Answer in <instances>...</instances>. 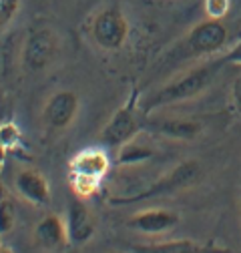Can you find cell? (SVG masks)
Instances as JSON below:
<instances>
[{
  "label": "cell",
  "mask_w": 241,
  "mask_h": 253,
  "mask_svg": "<svg viewBox=\"0 0 241 253\" xmlns=\"http://www.w3.org/2000/svg\"><path fill=\"white\" fill-rule=\"evenodd\" d=\"M221 67H223L221 58H215V60H209L205 65H199L183 75L171 79L169 83H165L155 92H151L147 99L141 101L143 113H151V111H157V109H163L175 103H185V101L199 97L211 84V81L217 77Z\"/></svg>",
  "instance_id": "cell-1"
},
{
  "label": "cell",
  "mask_w": 241,
  "mask_h": 253,
  "mask_svg": "<svg viewBox=\"0 0 241 253\" xmlns=\"http://www.w3.org/2000/svg\"><path fill=\"white\" fill-rule=\"evenodd\" d=\"M143 126H145V121L141 115V103L137 99V92H133L127 99V103L120 109H117L115 115L105 125V129L101 131V141L107 147L119 149L125 143L137 139Z\"/></svg>",
  "instance_id": "cell-2"
},
{
  "label": "cell",
  "mask_w": 241,
  "mask_h": 253,
  "mask_svg": "<svg viewBox=\"0 0 241 253\" xmlns=\"http://www.w3.org/2000/svg\"><path fill=\"white\" fill-rule=\"evenodd\" d=\"M229 33L223 20L205 18L197 22L181 42V56H209L217 54L227 44Z\"/></svg>",
  "instance_id": "cell-3"
},
{
  "label": "cell",
  "mask_w": 241,
  "mask_h": 253,
  "mask_svg": "<svg viewBox=\"0 0 241 253\" xmlns=\"http://www.w3.org/2000/svg\"><path fill=\"white\" fill-rule=\"evenodd\" d=\"M199 177H201V165L197 161H183V163H179L177 167H173L171 173L163 175L155 183H151V187H147L145 191L113 199V203H135V201H141V199L169 195V193H175V191H181V189L191 187Z\"/></svg>",
  "instance_id": "cell-4"
},
{
  "label": "cell",
  "mask_w": 241,
  "mask_h": 253,
  "mask_svg": "<svg viewBox=\"0 0 241 253\" xmlns=\"http://www.w3.org/2000/svg\"><path fill=\"white\" fill-rule=\"evenodd\" d=\"M129 20L119 8H103L90 20V39L103 50H119L127 42Z\"/></svg>",
  "instance_id": "cell-5"
},
{
  "label": "cell",
  "mask_w": 241,
  "mask_h": 253,
  "mask_svg": "<svg viewBox=\"0 0 241 253\" xmlns=\"http://www.w3.org/2000/svg\"><path fill=\"white\" fill-rule=\"evenodd\" d=\"M58 52V37L48 26L33 30L22 46V67L30 73L46 69Z\"/></svg>",
  "instance_id": "cell-6"
},
{
  "label": "cell",
  "mask_w": 241,
  "mask_h": 253,
  "mask_svg": "<svg viewBox=\"0 0 241 253\" xmlns=\"http://www.w3.org/2000/svg\"><path fill=\"white\" fill-rule=\"evenodd\" d=\"M79 97L73 90H58L44 103L42 121L52 131H65L75 123L79 115Z\"/></svg>",
  "instance_id": "cell-7"
},
{
  "label": "cell",
  "mask_w": 241,
  "mask_h": 253,
  "mask_svg": "<svg viewBox=\"0 0 241 253\" xmlns=\"http://www.w3.org/2000/svg\"><path fill=\"white\" fill-rule=\"evenodd\" d=\"M14 189L28 205L46 207L50 203V185L46 177L35 169H22L14 177Z\"/></svg>",
  "instance_id": "cell-8"
},
{
  "label": "cell",
  "mask_w": 241,
  "mask_h": 253,
  "mask_svg": "<svg viewBox=\"0 0 241 253\" xmlns=\"http://www.w3.org/2000/svg\"><path fill=\"white\" fill-rule=\"evenodd\" d=\"M179 223V213L171 209H145L129 217L127 225L145 235H161Z\"/></svg>",
  "instance_id": "cell-9"
},
{
  "label": "cell",
  "mask_w": 241,
  "mask_h": 253,
  "mask_svg": "<svg viewBox=\"0 0 241 253\" xmlns=\"http://www.w3.org/2000/svg\"><path fill=\"white\" fill-rule=\"evenodd\" d=\"M67 229H69V241L73 245H84L95 235V219L93 213L86 207L84 199H75L69 205L67 211Z\"/></svg>",
  "instance_id": "cell-10"
},
{
  "label": "cell",
  "mask_w": 241,
  "mask_h": 253,
  "mask_svg": "<svg viewBox=\"0 0 241 253\" xmlns=\"http://www.w3.org/2000/svg\"><path fill=\"white\" fill-rule=\"evenodd\" d=\"M33 239L37 243V247L52 251V249H60L69 245V229H67V219L58 217V215H46L42 217L39 223L35 225L33 231Z\"/></svg>",
  "instance_id": "cell-11"
},
{
  "label": "cell",
  "mask_w": 241,
  "mask_h": 253,
  "mask_svg": "<svg viewBox=\"0 0 241 253\" xmlns=\"http://www.w3.org/2000/svg\"><path fill=\"white\" fill-rule=\"evenodd\" d=\"M149 125V129L169 139H179V141H191L201 133V123L195 119H185V117H171V119H159Z\"/></svg>",
  "instance_id": "cell-12"
},
{
  "label": "cell",
  "mask_w": 241,
  "mask_h": 253,
  "mask_svg": "<svg viewBox=\"0 0 241 253\" xmlns=\"http://www.w3.org/2000/svg\"><path fill=\"white\" fill-rule=\"evenodd\" d=\"M109 169H111V159L105 153V149H84L71 159V171L84 173L97 179H105Z\"/></svg>",
  "instance_id": "cell-13"
},
{
  "label": "cell",
  "mask_w": 241,
  "mask_h": 253,
  "mask_svg": "<svg viewBox=\"0 0 241 253\" xmlns=\"http://www.w3.org/2000/svg\"><path fill=\"white\" fill-rule=\"evenodd\" d=\"M137 251H147V253H193V251H203V247L191 239H171V241H157L149 245H139Z\"/></svg>",
  "instance_id": "cell-14"
},
{
  "label": "cell",
  "mask_w": 241,
  "mask_h": 253,
  "mask_svg": "<svg viewBox=\"0 0 241 253\" xmlns=\"http://www.w3.org/2000/svg\"><path fill=\"white\" fill-rule=\"evenodd\" d=\"M155 155V149H151L143 143H137L135 139L125 143L123 147H119V157H117V163L120 165H137V163H143L147 159Z\"/></svg>",
  "instance_id": "cell-15"
},
{
  "label": "cell",
  "mask_w": 241,
  "mask_h": 253,
  "mask_svg": "<svg viewBox=\"0 0 241 253\" xmlns=\"http://www.w3.org/2000/svg\"><path fill=\"white\" fill-rule=\"evenodd\" d=\"M101 181L103 179H97V177H90V175H84V173H75L71 171V177H69V183H71V189L75 197L79 199H90L101 187Z\"/></svg>",
  "instance_id": "cell-16"
},
{
  "label": "cell",
  "mask_w": 241,
  "mask_h": 253,
  "mask_svg": "<svg viewBox=\"0 0 241 253\" xmlns=\"http://www.w3.org/2000/svg\"><path fill=\"white\" fill-rule=\"evenodd\" d=\"M16 223V209H14V201L6 195L0 197V237L8 235L12 231Z\"/></svg>",
  "instance_id": "cell-17"
},
{
  "label": "cell",
  "mask_w": 241,
  "mask_h": 253,
  "mask_svg": "<svg viewBox=\"0 0 241 253\" xmlns=\"http://www.w3.org/2000/svg\"><path fill=\"white\" fill-rule=\"evenodd\" d=\"M20 143H22V135H20L18 126L12 121L0 123V145L6 151H14L20 147Z\"/></svg>",
  "instance_id": "cell-18"
},
{
  "label": "cell",
  "mask_w": 241,
  "mask_h": 253,
  "mask_svg": "<svg viewBox=\"0 0 241 253\" xmlns=\"http://www.w3.org/2000/svg\"><path fill=\"white\" fill-rule=\"evenodd\" d=\"M20 0H0V35L12 24L14 16L18 14Z\"/></svg>",
  "instance_id": "cell-19"
},
{
  "label": "cell",
  "mask_w": 241,
  "mask_h": 253,
  "mask_svg": "<svg viewBox=\"0 0 241 253\" xmlns=\"http://www.w3.org/2000/svg\"><path fill=\"white\" fill-rule=\"evenodd\" d=\"M203 6H205L207 18H219V20H223V16L229 12L231 0H203Z\"/></svg>",
  "instance_id": "cell-20"
},
{
  "label": "cell",
  "mask_w": 241,
  "mask_h": 253,
  "mask_svg": "<svg viewBox=\"0 0 241 253\" xmlns=\"http://www.w3.org/2000/svg\"><path fill=\"white\" fill-rule=\"evenodd\" d=\"M219 58H221L223 65H239V67H241V41H239L231 50L223 52Z\"/></svg>",
  "instance_id": "cell-21"
},
{
  "label": "cell",
  "mask_w": 241,
  "mask_h": 253,
  "mask_svg": "<svg viewBox=\"0 0 241 253\" xmlns=\"http://www.w3.org/2000/svg\"><path fill=\"white\" fill-rule=\"evenodd\" d=\"M231 101H233L235 109L241 111V73L235 77V81L231 84Z\"/></svg>",
  "instance_id": "cell-22"
},
{
  "label": "cell",
  "mask_w": 241,
  "mask_h": 253,
  "mask_svg": "<svg viewBox=\"0 0 241 253\" xmlns=\"http://www.w3.org/2000/svg\"><path fill=\"white\" fill-rule=\"evenodd\" d=\"M4 159H6V149L0 145V171H2V167H4Z\"/></svg>",
  "instance_id": "cell-23"
}]
</instances>
